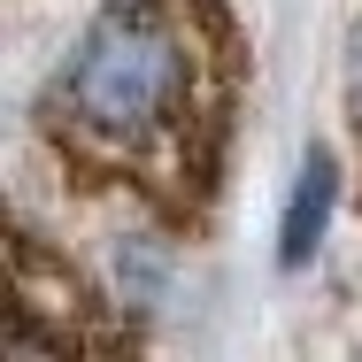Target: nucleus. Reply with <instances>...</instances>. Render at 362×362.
Instances as JSON below:
<instances>
[{"mask_svg": "<svg viewBox=\"0 0 362 362\" xmlns=\"http://www.w3.org/2000/svg\"><path fill=\"white\" fill-rule=\"evenodd\" d=\"M332 209H339V154L332 146H308V162H300V177L286 193V223H278V270H300L324 247Z\"/></svg>", "mask_w": 362, "mask_h": 362, "instance_id": "7ed1b4c3", "label": "nucleus"}, {"mask_svg": "<svg viewBox=\"0 0 362 362\" xmlns=\"http://www.w3.org/2000/svg\"><path fill=\"white\" fill-rule=\"evenodd\" d=\"M247 100L231 0H108L39 85L31 132L77 193L132 201L162 231H201Z\"/></svg>", "mask_w": 362, "mask_h": 362, "instance_id": "f257e3e1", "label": "nucleus"}, {"mask_svg": "<svg viewBox=\"0 0 362 362\" xmlns=\"http://www.w3.org/2000/svg\"><path fill=\"white\" fill-rule=\"evenodd\" d=\"M162 278H170V255H162V239H124L116 247V293L124 300H154L162 293Z\"/></svg>", "mask_w": 362, "mask_h": 362, "instance_id": "20e7f679", "label": "nucleus"}, {"mask_svg": "<svg viewBox=\"0 0 362 362\" xmlns=\"http://www.w3.org/2000/svg\"><path fill=\"white\" fill-rule=\"evenodd\" d=\"M339 85H347V124H355V162H362V16H355V31H347V70H339Z\"/></svg>", "mask_w": 362, "mask_h": 362, "instance_id": "39448f33", "label": "nucleus"}, {"mask_svg": "<svg viewBox=\"0 0 362 362\" xmlns=\"http://www.w3.org/2000/svg\"><path fill=\"white\" fill-rule=\"evenodd\" d=\"M132 332L93 300V286L39 239L8 231V355H124Z\"/></svg>", "mask_w": 362, "mask_h": 362, "instance_id": "f03ea898", "label": "nucleus"}]
</instances>
